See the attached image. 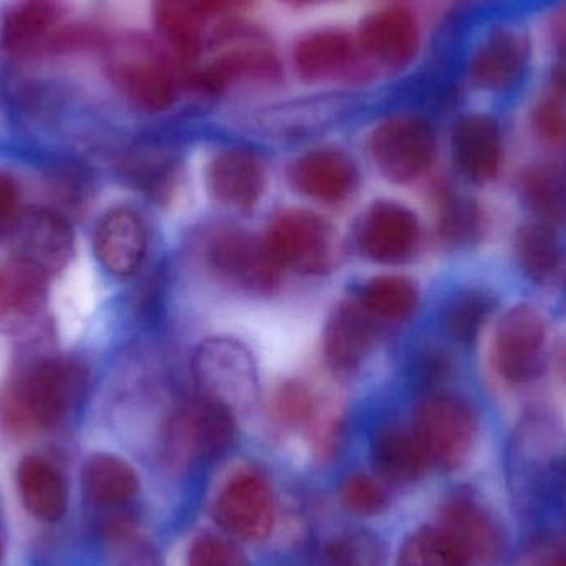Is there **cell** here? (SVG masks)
Masks as SVG:
<instances>
[{
	"instance_id": "obj_1",
	"label": "cell",
	"mask_w": 566,
	"mask_h": 566,
	"mask_svg": "<svg viewBox=\"0 0 566 566\" xmlns=\"http://www.w3.org/2000/svg\"><path fill=\"white\" fill-rule=\"evenodd\" d=\"M83 388L85 376L76 366L53 359L42 361L7 389L0 412L3 421L17 431L53 428Z\"/></svg>"
},
{
	"instance_id": "obj_2",
	"label": "cell",
	"mask_w": 566,
	"mask_h": 566,
	"mask_svg": "<svg viewBox=\"0 0 566 566\" xmlns=\"http://www.w3.org/2000/svg\"><path fill=\"white\" fill-rule=\"evenodd\" d=\"M262 239L279 271L319 275L335 262V229L322 216L306 209L279 212Z\"/></svg>"
},
{
	"instance_id": "obj_3",
	"label": "cell",
	"mask_w": 566,
	"mask_h": 566,
	"mask_svg": "<svg viewBox=\"0 0 566 566\" xmlns=\"http://www.w3.org/2000/svg\"><path fill=\"white\" fill-rule=\"evenodd\" d=\"M436 149L431 123L416 115L391 116L369 138L373 161L389 181L399 185L424 176L434 163Z\"/></svg>"
},
{
	"instance_id": "obj_4",
	"label": "cell",
	"mask_w": 566,
	"mask_h": 566,
	"mask_svg": "<svg viewBox=\"0 0 566 566\" xmlns=\"http://www.w3.org/2000/svg\"><path fill=\"white\" fill-rule=\"evenodd\" d=\"M412 431L424 448L429 464L452 471L472 451L478 421L468 402L455 396L434 395L416 409Z\"/></svg>"
},
{
	"instance_id": "obj_5",
	"label": "cell",
	"mask_w": 566,
	"mask_h": 566,
	"mask_svg": "<svg viewBox=\"0 0 566 566\" xmlns=\"http://www.w3.org/2000/svg\"><path fill=\"white\" fill-rule=\"evenodd\" d=\"M196 382L201 396L229 406L254 402L259 391L258 366L254 356L241 342L232 338H211L199 346L192 361Z\"/></svg>"
},
{
	"instance_id": "obj_6",
	"label": "cell",
	"mask_w": 566,
	"mask_h": 566,
	"mask_svg": "<svg viewBox=\"0 0 566 566\" xmlns=\"http://www.w3.org/2000/svg\"><path fill=\"white\" fill-rule=\"evenodd\" d=\"M492 359L505 381L525 385L544 375L547 366V323L528 305L504 313L495 329Z\"/></svg>"
},
{
	"instance_id": "obj_7",
	"label": "cell",
	"mask_w": 566,
	"mask_h": 566,
	"mask_svg": "<svg viewBox=\"0 0 566 566\" xmlns=\"http://www.w3.org/2000/svg\"><path fill=\"white\" fill-rule=\"evenodd\" d=\"M234 438V411L206 396L182 406L168 428L169 452L178 462L219 458L231 448Z\"/></svg>"
},
{
	"instance_id": "obj_8",
	"label": "cell",
	"mask_w": 566,
	"mask_h": 566,
	"mask_svg": "<svg viewBox=\"0 0 566 566\" xmlns=\"http://www.w3.org/2000/svg\"><path fill=\"white\" fill-rule=\"evenodd\" d=\"M206 259L218 279L244 292L271 293L281 282V271L269 258L264 239L239 229L218 232L209 241Z\"/></svg>"
},
{
	"instance_id": "obj_9",
	"label": "cell",
	"mask_w": 566,
	"mask_h": 566,
	"mask_svg": "<svg viewBox=\"0 0 566 566\" xmlns=\"http://www.w3.org/2000/svg\"><path fill=\"white\" fill-rule=\"evenodd\" d=\"M216 521L229 534L245 541H262L275 521V497L264 475L254 471L235 474L218 495Z\"/></svg>"
},
{
	"instance_id": "obj_10",
	"label": "cell",
	"mask_w": 566,
	"mask_h": 566,
	"mask_svg": "<svg viewBox=\"0 0 566 566\" xmlns=\"http://www.w3.org/2000/svg\"><path fill=\"white\" fill-rule=\"evenodd\" d=\"M108 73L119 92L146 112L168 108L178 95V83L171 70L133 43L112 46Z\"/></svg>"
},
{
	"instance_id": "obj_11",
	"label": "cell",
	"mask_w": 566,
	"mask_h": 566,
	"mask_svg": "<svg viewBox=\"0 0 566 566\" xmlns=\"http://www.w3.org/2000/svg\"><path fill=\"white\" fill-rule=\"evenodd\" d=\"M10 245V259L49 279L62 272L72 259L73 231L56 212L35 209L17 219Z\"/></svg>"
},
{
	"instance_id": "obj_12",
	"label": "cell",
	"mask_w": 566,
	"mask_h": 566,
	"mask_svg": "<svg viewBox=\"0 0 566 566\" xmlns=\"http://www.w3.org/2000/svg\"><path fill=\"white\" fill-rule=\"evenodd\" d=\"M70 0H12L0 27V45L12 56L50 52L53 40L66 25Z\"/></svg>"
},
{
	"instance_id": "obj_13",
	"label": "cell",
	"mask_w": 566,
	"mask_h": 566,
	"mask_svg": "<svg viewBox=\"0 0 566 566\" xmlns=\"http://www.w3.org/2000/svg\"><path fill=\"white\" fill-rule=\"evenodd\" d=\"M421 226L411 209L398 202H376L363 219L358 244L378 264L398 265L418 251Z\"/></svg>"
},
{
	"instance_id": "obj_14",
	"label": "cell",
	"mask_w": 566,
	"mask_h": 566,
	"mask_svg": "<svg viewBox=\"0 0 566 566\" xmlns=\"http://www.w3.org/2000/svg\"><path fill=\"white\" fill-rule=\"evenodd\" d=\"M290 185L313 201L342 205L358 188L355 163L338 149H313L300 156L289 171Z\"/></svg>"
},
{
	"instance_id": "obj_15",
	"label": "cell",
	"mask_w": 566,
	"mask_h": 566,
	"mask_svg": "<svg viewBox=\"0 0 566 566\" xmlns=\"http://www.w3.org/2000/svg\"><path fill=\"white\" fill-rule=\"evenodd\" d=\"M455 545L468 566L492 565L501 554V534L491 515L468 495L446 502L438 525Z\"/></svg>"
},
{
	"instance_id": "obj_16",
	"label": "cell",
	"mask_w": 566,
	"mask_h": 566,
	"mask_svg": "<svg viewBox=\"0 0 566 566\" xmlns=\"http://www.w3.org/2000/svg\"><path fill=\"white\" fill-rule=\"evenodd\" d=\"M209 192L216 201L238 211H251L264 196L268 176L261 156L251 149L229 148L209 163Z\"/></svg>"
},
{
	"instance_id": "obj_17",
	"label": "cell",
	"mask_w": 566,
	"mask_h": 566,
	"mask_svg": "<svg viewBox=\"0 0 566 566\" xmlns=\"http://www.w3.org/2000/svg\"><path fill=\"white\" fill-rule=\"evenodd\" d=\"M95 254L106 272L132 277L142 269L148 252V231L138 212L113 209L103 216L95 231Z\"/></svg>"
},
{
	"instance_id": "obj_18",
	"label": "cell",
	"mask_w": 566,
	"mask_h": 566,
	"mask_svg": "<svg viewBox=\"0 0 566 566\" xmlns=\"http://www.w3.org/2000/svg\"><path fill=\"white\" fill-rule=\"evenodd\" d=\"M356 43L379 65L402 66L418 52V23L402 7H386L363 20Z\"/></svg>"
},
{
	"instance_id": "obj_19",
	"label": "cell",
	"mask_w": 566,
	"mask_h": 566,
	"mask_svg": "<svg viewBox=\"0 0 566 566\" xmlns=\"http://www.w3.org/2000/svg\"><path fill=\"white\" fill-rule=\"evenodd\" d=\"M376 323L359 300L336 306L323 336L326 361L335 371L349 373L365 361L376 342Z\"/></svg>"
},
{
	"instance_id": "obj_20",
	"label": "cell",
	"mask_w": 566,
	"mask_h": 566,
	"mask_svg": "<svg viewBox=\"0 0 566 566\" xmlns=\"http://www.w3.org/2000/svg\"><path fill=\"white\" fill-rule=\"evenodd\" d=\"M452 155L462 176L488 185L502 168V139L497 123L485 115L464 116L452 135Z\"/></svg>"
},
{
	"instance_id": "obj_21",
	"label": "cell",
	"mask_w": 566,
	"mask_h": 566,
	"mask_svg": "<svg viewBox=\"0 0 566 566\" xmlns=\"http://www.w3.org/2000/svg\"><path fill=\"white\" fill-rule=\"evenodd\" d=\"M226 6V0H155L156 27L176 52L192 56L201 49L209 20Z\"/></svg>"
},
{
	"instance_id": "obj_22",
	"label": "cell",
	"mask_w": 566,
	"mask_h": 566,
	"mask_svg": "<svg viewBox=\"0 0 566 566\" xmlns=\"http://www.w3.org/2000/svg\"><path fill=\"white\" fill-rule=\"evenodd\" d=\"M358 43L342 30H316L296 42L293 63L310 82L336 78L355 62Z\"/></svg>"
},
{
	"instance_id": "obj_23",
	"label": "cell",
	"mask_w": 566,
	"mask_h": 566,
	"mask_svg": "<svg viewBox=\"0 0 566 566\" xmlns=\"http://www.w3.org/2000/svg\"><path fill=\"white\" fill-rule=\"evenodd\" d=\"M371 459L376 471L396 484L418 481L429 464L415 431L398 426H388L376 432L371 442Z\"/></svg>"
},
{
	"instance_id": "obj_24",
	"label": "cell",
	"mask_w": 566,
	"mask_h": 566,
	"mask_svg": "<svg viewBox=\"0 0 566 566\" xmlns=\"http://www.w3.org/2000/svg\"><path fill=\"white\" fill-rule=\"evenodd\" d=\"M17 484L30 514L46 522L62 517L66 509V484L52 464L29 455L20 462Z\"/></svg>"
},
{
	"instance_id": "obj_25",
	"label": "cell",
	"mask_w": 566,
	"mask_h": 566,
	"mask_svg": "<svg viewBox=\"0 0 566 566\" xmlns=\"http://www.w3.org/2000/svg\"><path fill=\"white\" fill-rule=\"evenodd\" d=\"M46 277L22 262L0 264V325L17 326L32 318L45 300Z\"/></svg>"
},
{
	"instance_id": "obj_26",
	"label": "cell",
	"mask_w": 566,
	"mask_h": 566,
	"mask_svg": "<svg viewBox=\"0 0 566 566\" xmlns=\"http://www.w3.org/2000/svg\"><path fill=\"white\" fill-rule=\"evenodd\" d=\"M83 488L99 507H123L138 495L139 481L132 465L112 454H96L83 469Z\"/></svg>"
},
{
	"instance_id": "obj_27",
	"label": "cell",
	"mask_w": 566,
	"mask_h": 566,
	"mask_svg": "<svg viewBox=\"0 0 566 566\" xmlns=\"http://www.w3.org/2000/svg\"><path fill=\"white\" fill-rule=\"evenodd\" d=\"M525 52L527 50L517 33H495L475 55L472 78L484 88H505L524 69Z\"/></svg>"
},
{
	"instance_id": "obj_28",
	"label": "cell",
	"mask_w": 566,
	"mask_h": 566,
	"mask_svg": "<svg viewBox=\"0 0 566 566\" xmlns=\"http://www.w3.org/2000/svg\"><path fill=\"white\" fill-rule=\"evenodd\" d=\"M418 286L401 275H379L359 295L363 308L376 322H405L418 308Z\"/></svg>"
},
{
	"instance_id": "obj_29",
	"label": "cell",
	"mask_w": 566,
	"mask_h": 566,
	"mask_svg": "<svg viewBox=\"0 0 566 566\" xmlns=\"http://www.w3.org/2000/svg\"><path fill=\"white\" fill-rule=\"evenodd\" d=\"M515 252L522 271L534 282L548 281L560 268V244L547 226L528 224L522 228Z\"/></svg>"
},
{
	"instance_id": "obj_30",
	"label": "cell",
	"mask_w": 566,
	"mask_h": 566,
	"mask_svg": "<svg viewBox=\"0 0 566 566\" xmlns=\"http://www.w3.org/2000/svg\"><path fill=\"white\" fill-rule=\"evenodd\" d=\"M395 566H468L455 545L439 527L412 532L399 548Z\"/></svg>"
},
{
	"instance_id": "obj_31",
	"label": "cell",
	"mask_w": 566,
	"mask_h": 566,
	"mask_svg": "<svg viewBox=\"0 0 566 566\" xmlns=\"http://www.w3.org/2000/svg\"><path fill=\"white\" fill-rule=\"evenodd\" d=\"M494 306V296L489 295L488 292L482 290L462 292L449 303L446 310V332L455 342H474Z\"/></svg>"
},
{
	"instance_id": "obj_32",
	"label": "cell",
	"mask_w": 566,
	"mask_h": 566,
	"mask_svg": "<svg viewBox=\"0 0 566 566\" xmlns=\"http://www.w3.org/2000/svg\"><path fill=\"white\" fill-rule=\"evenodd\" d=\"M322 560L323 566H386L385 547L368 532H345L325 545Z\"/></svg>"
},
{
	"instance_id": "obj_33",
	"label": "cell",
	"mask_w": 566,
	"mask_h": 566,
	"mask_svg": "<svg viewBox=\"0 0 566 566\" xmlns=\"http://www.w3.org/2000/svg\"><path fill=\"white\" fill-rule=\"evenodd\" d=\"M272 409L277 421L286 428H315L318 421V401L300 381L282 385L274 395Z\"/></svg>"
},
{
	"instance_id": "obj_34",
	"label": "cell",
	"mask_w": 566,
	"mask_h": 566,
	"mask_svg": "<svg viewBox=\"0 0 566 566\" xmlns=\"http://www.w3.org/2000/svg\"><path fill=\"white\" fill-rule=\"evenodd\" d=\"M524 195L528 206L541 218L560 219L566 208L565 182L545 168L531 169L524 178Z\"/></svg>"
},
{
	"instance_id": "obj_35",
	"label": "cell",
	"mask_w": 566,
	"mask_h": 566,
	"mask_svg": "<svg viewBox=\"0 0 566 566\" xmlns=\"http://www.w3.org/2000/svg\"><path fill=\"white\" fill-rule=\"evenodd\" d=\"M481 231V216L474 202L451 198L441 206L439 232L449 244L462 245L474 241Z\"/></svg>"
},
{
	"instance_id": "obj_36",
	"label": "cell",
	"mask_w": 566,
	"mask_h": 566,
	"mask_svg": "<svg viewBox=\"0 0 566 566\" xmlns=\"http://www.w3.org/2000/svg\"><path fill=\"white\" fill-rule=\"evenodd\" d=\"M339 497L343 505L353 514L376 515L388 504V494L371 475H348L339 488Z\"/></svg>"
},
{
	"instance_id": "obj_37",
	"label": "cell",
	"mask_w": 566,
	"mask_h": 566,
	"mask_svg": "<svg viewBox=\"0 0 566 566\" xmlns=\"http://www.w3.org/2000/svg\"><path fill=\"white\" fill-rule=\"evenodd\" d=\"M188 566H249L244 552L228 538L205 534L192 542Z\"/></svg>"
},
{
	"instance_id": "obj_38",
	"label": "cell",
	"mask_w": 566,
	"mask_h": 566,
	"mask_svg": "<svg viewBox=\"0 0 566 566\" xmlns=\"http://www.w3.org/2000/svg\"><path fill=\"white\" fill-rule=\"evenodd\" d=\"M535 129L551 145H566V109L560 103L545 102L534 116Z\"/></svg>"
},
{
	"instance_id": "obj_39",
	"label": "cell",
	"mask_w": 566,
	"mask_h": 566,
	"mask_svg": "<svg viewBox=\"0 0 566 566\" xmlns=\"http://www.w3.org/2000/svg\"><path fill=\"white\" fill-rule=\"evenodd\" d=\"M19 186L10 176L0 175V224L15 218L19 209Z\"/></svg>"
},
{
	"instance_id": "obj_40",
	"label": "cell",
	"mask_w": 566,
	"mask_h": 566,
	"mask_svg": "<svg viewBox=\"0 0 566 566\" xmlns=\"http://www.w3.org/2000/svg\"><path fill=\"white\" fill-rule=\"evenodd\" d=\"M554 82L558 92L566 96V46L562 50L558 62L555 63Z\"/></svg>"
},
{
	"instance_id": "obj_41",
	"label": "cell",
	"mask_w": 566,
	"mask_h": 566,
	"mask_svg": "<svg viewBox=\"0 0 566 566\" xmlns=\"http://www.w3.org/2000/svg\"><path fill=\"white\" fill-rule=\"evenodd\" d=\"M547 566H566V558H560V560L552 562Z\"/></svg>"
},
{
	"instance_id": "obj_42",
	"label": "cell",
	"mask_w": 566,
	"mask_h": 566,
	"mask_svg": "<svg viewBox=\"0 0 566 566\" xmlns=\"http://www.w3.org/2000/svg\"><path fill=\"white\" fill-rule=\"evenodd\" d=\"M0 558H2V542H0Z\"/></svg>"
},
{
	"instance_id": "obj_43",
	"label": "cell",
	"mask_w": 566,
	"mask_h": 566,
	"mask_svg": "<svg viewBox=\"0 0 566 566\" xmlns=\"http://www.w3.org/2000/svg\"><path fill=\"white\" fill-rule=\"evenodd\" d=\"M226 2L231 3V2H235V0H226Z\"/></svg>"
},
{
	"instance_id": "obj_44",
	"label": "cell",
	"mask_w": 566,
	"mask_h": 566,
	"mask_svg": "<svg viewBox=\"0 0 566 566\" xmlns=\"http://www.w3.org/2000/svg\"><path fill=\"white\" fill-rule=\"evenodd\" d=\"M565 188H566V181H565Z\"/></svg>"
}]
</instances>
